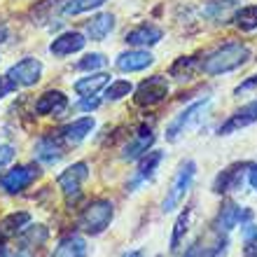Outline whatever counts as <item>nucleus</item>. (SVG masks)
I'll list each match as a JSON object with an SVG mask.
<instances>
[{"label": "nucleus", "mask_w": 257, "mask_h": 257, "mask_svg": "<svg viewBox=\"0 0 257 257\" xmlns=\"http://www.w3.org/2000/svg\"><path fill=\"white\" fill-rule=\"evenodd\" d=\"M250 61V47L243 42H227L215 52H210L201 61V70L206 75H224L231 70H238L241 66Z\"/></svg>", "instance_id": "nucleus-1"}, {"label": "nucleus", "mask_w": 257, "mask_h": 257, "mask_svg": "<svg viewBox=\"0 0 257 257\" xmlns=\"http://www.w3.org/2000/svg\"><path fill=\"white\" fill-rule=\"evenodd\" d=\"M115 220V206L108 199H94L82 208L77 217V227L89 236H101Z\"/></svg>", "instance_id": "nucleus-2"}, {"label": "nucleus", "mask_w": 257, "mask_h": 257, "mask_svg": "<svg viewBox=\"0 0 257 257\" xmlns=\"http://www.w3.org/2000/svg\"><path fill=\"white\" fill-rule=\"evenodd\" d=\"M194 178H196V162L194 159H187V162H183L178 166L176 176L171 178V185H169L166 196H164V201H162L164 215H166V213H173V210H178L183 206L185 196L190 194V187H192V183H194Z\"/></svg>", "instance_id": "nucleus-3"}, {"label": "nucleus", "mask_w": 257, "mask_h": 257, "mask_svg": "<svg viewBox=\"0 0 257 257\" xmlns=\"http://www.w3.org/2000/svg\"><path fill=\"white\" fill-rule=\"evenodd\" d=\"M208 108H210V98H201V101L187 105L183 112H178L169 122V126H166V134H164L166 143H178L185 134H190L192 128L203 119V115L208 112Z\"/></svg>", "instance_id": "nucleus-4"}, {"label": "nucleus", "mask_w": 257, "mask_h": 257, "mask_svg": "<svg viewBox=\"0 0 257 257\" xmlns=\"http://www.w3.org/2000/svg\"><path fill=\"white\" fill-rule=\"evenodd\" d=\"M40 173L42 171L38 164H17L0 176V190L7 194H21L40 178Z\"/></svg>", "instance_id": "nucleus-5"}, {"label": "nucleus", "mask_w": 257, "mask_h": 257, "mask_svg": "<svg viewBox=\"0 0 257 257\" xmlns=\"http://www.w3.org/2000/svg\"><path fill=\"white\" fill-rule=\"evenodd\" d=\"M89 180V164L87 162H75L70 164L66 171L59 173L56 185L63 192L66 201H77L82 196V185Z\"/></svg>", "instance_id": "nucleus-6"}, {"label": "nucleus", "mask_w": 257, "mask_h": 257, "mask_svg": "<svg viewBox=\"0 0 257 257\" xmlns=\"http://www.w3.org/2000/svg\"><path fill=\"white\" fill-rule=\"evenodd\" d=\"M171 87H169V80L164 75H152L148 80H143L138 87L134 89V101L136 105L141 108H152L157 103H162L166 96H169Z\"/></svg>", "instance_id": "nucleus-7"}, {"label": "nucleus", "mask_w": 257, "mask_h": 257, "mask_svg": "<svg viewBox=\"0 0 257 257\" xmlns=\"http://www.w3.org/2000/svg\"><path fill=\"white\" fill-rule=\"evenodd\" d=\"M250 166H252L250 162H236V164H231V166H227L224 171H220L217 178L213 180V192L215 194H227V192L241 190L243 180L248 178Z\"/></svg>", "instance_id": "nucleus-8"}, {"label": "nucleus", "mask_w": 257, "mask_h": 257, "mask_svg": "<svg viewBox=\"0 0 257 257\" xmlns=\"http://www.w3.org/2000/svg\"><path fill=\"white\" fill-rule=\"evenodd\" d=\"M248 220H252L250 210L243 208V206H238V203H234V201H227L217 210V217H215V222H213V227H215V231L229 234L231 229L241 227V224L248 222Z\"/></svg>", "instance_id": "nucleus-9"}, {"label": "nucleus", "mask_w": 257, "mask_h": 257, "mask_svg": "<svg viewBox=\"0 0 257 257\" xmlns=\"http://www.w3.org/2000/svg\"><path fill=\"white\" fill-rule=\"evenodd\" d=\"M7 77H10L17 87H33L42 77V63L38 61V59H33V56H26V59L17 61L14 66H10Z\"/></svg>", "instance_id": "nucleus-10"}, {"label": "nucleus", "mask_w": 257, "mask_h": 257, "mask_svg": "<svg viewBox=\"0 0 257 257\" xmlns=\"http://www.w3.org/2000/svg\"><path fill=\"white\" fill-rule=\"evenodd\" d=\"M87 45V35L80 33V31H66V33L56 35L52 45H49V52L56 56V59H66V56H73L77 52H82Z\"/></svg>", "instance_id": "nucleus-11"}, {"label": "nucleus", "mask_w": 257, "mask_h": 257, "mask_svg": "<svg viewBox=\"0 0 257 257\" xmlns=\"http://www.w3.org/2000/svg\"><path fill=\"white\" fill-rule=\"evenodd\" d=\"M250 124H257V98L250 103H245L241 108L229 115V119L217 128V136H231V134H238L241 128L250 126Z\"/></svg>", "instance_id": "nucleus-12"}, {"label": "nucleus", "mask_w": 257, "mask_h": 257, "mask_svg": "<svg viewBox=\"0 0 257 257\" xmlns=\"http://www.w3.org/2000/svg\"><path fill=\"white\" fill-rule=\"evenodd\" d=\"M164 38V31L155 24H141V26H136L134 31H128L124 35V42L131 45V47H138V49H150L159 45Z\"/></svg>", "instance_id": "nucleus-13"}, {"label": "nucleus", "mask_w": 257, "mask_h": 257, "mask_svg": "<svg viewBox=\"0 0 257 257\" xmlns=\"http://www.w3.org/2000/svg\"><path fill=\"white\" fill-rule=\"evenodd\" d=\"M162 162H164L162 150H150V152H145V155L138 159V171L134 173V180H131V185H128L131 192H136V187H141V185H145L148 180H152Z\"/></svg>", "instance_id": "nucleus-14"}, {"label": "nucleus", "mask_w": 257, "mask_h": 257, "mask_svg": "<svg viewBox=\"0 0 257 257\" xmlns=\"http://www.w3.org/2000/svg\"><path fill=\"white\" fill-rule=\"evenodd\" d=\"M152 63H155V56L150 54L148 49H138V47L122 52L115 59L117 70H122V73H141V70L150 68Z\"/></svg>", "instance_id": "nucleus-15"}, {"label": "nucleus", "mask_w": 257, "mask_h": 257, "mask_svg": "<svg viewBox=\"0 0 257 257\" xmlns=\"http://www.w3.org/2000/svg\"><path fill=\"white\" fill-rule=\"evenodd\" d=\"M152 143H155V134H152V128L143 124V126L136 131L134 138L124 145L122 159H124V162H136V159H141L145 152H150Z\"/></svg>", "instance_id": "nucleus-16"}, {"label": "nucleus", "mask_w": 257, "mask_h": 257, "mask_svg": "<svg viewBox=\"0 0 257 257\" xmlns=\"http://www.w3.org/2000/svg\"><path fill=\"white\" fill-rule=\"evenodd\" d=\"M63 148L59 145V141L56 138H52V136H45V138H40V141L35 143L33 148V157L35 162L42 164V166H54V164H59L63 159Z\"/></svg>", "instance_id": "nucleus-17"}, {"label": "nucleus", "mask_w": 257, "mask_h": 257, "mask_svg": "<svg viewBox=\"0 0 257 257\" xmlns=\"http://www.w3.org/2000/svg\"><path fill=\"white\" fill-rule=\"evenodd\" d=\"M94 128H96L94 117H80V119L66 124V126L61 128V136H59V138H61L66 145H80L82 141H87L89 136H91Z\"/></svg>", "instance_id": "nucleus-18"}, {"label": "nucleus", "mask_w": 257, "mask_h": 257, "mask_svg": "<svg viewBox=\"0 0 257 257\" xmlns=\"http://www.w3.org/2000/svg\"><path fill=\"white\" fill-rule=\"evenodd\" d=\"M112 31H115V14H110V12L96 14V17H91V19L87 21V26H84V35H87V40H91V42H103Z\"/></svg>", "instance_id": "nucleus-19"}, {"label": "nucleus", "mask_w": 257, "mask_h": 257, "mask_svg": "<svg viewBox=\"0 0 257 257\" xmlns=\"http://www.w3.org/2000/svg\"><path fill=\"white\" fill-rule=\"evenodd\" d=\"M68 108V96L59 89H52V91H45V94L35 101V112L38 115H59Z\"/></svg>", "instance_id": "nucleus-20"}, {"label": "nucleus", "mask_w": 257, "mask_h": 257, "mask_svg": "<svg viewBox=\"0 0 257 257\" xmlns=\"http://www.w3.org/2000/svg\"><path fill=\"white\" fill-rule=\"evenodd\" d=\"M87 252H89L87 241L80 234H68L56 243L52 257H87Z\"/></svg>", "instance_id": "nucleus-21"}, {"label": "nucleus", "mask_w": 257, "mask_h": 257, "mask_svg": "<svg viewBox=\"0 0 257 257\" xmlns=\"http://www.w3.org/2000/svg\"><path fill=\"white\" fill-rule=\"evenodd\" d=\"M108 82H110V75L98 70V73H89L87 77H80L73 84V89L77 96H96L101 89H105Z\"/></svg>", "instance_id": "nucleus-22"}, {"label": "nucleus", "mask_w": 257, "mask_h": 257, "mask_svg": "<svg viewBox=\"0 0 257 257\" xmlns=\"http://www.w3.org/2000/svg\"><path fill=\"white\" fill-rule=\"evenodd\" d=\"M31 222H33L31 213L17 210V213H10V215H5L0 220V231H3V236H17V234H21Z\"/></svg>", "instance_id": "nucleus-23"}, {"label": "nucleus", "mask_w": 257, "mask_h": 257, "mask_svg": "<svg viewBox=\"0 0 257 257\" xmlns=\"http://www.w3.org/2000/svg\"><path fill=\"white\" fill-rule=\"evenodd\" d=\"M192 217H194V208L185 206V210L178 215L176 224H173V234H171V252H178L180 245H183L187 231H190V224H192Z\"/></svg>", "instance_id": "nucleus-24"}, {"label": "nucleus", "mask_w": 257, "mask_h": 257, "mask_svg": "<svg viewBox=\"0 0 257 257\" xmlns=\"http://www.w3.org/2000/svg\"><path fill=\"white\" fill-rule=\"evenodd\" d=\"M63 5H66V0H42L38 5L33 7V24H49V21H54L56 17V10H61L63 12Z\"/></svg>", "instance_id": "nucleus-25"}, {"label": "nucleus", "mask_w": 257, "mask_h": 257, "mask_svg": "<svg viewBox=\"0 0 257 257\" xmlns=\"http://www.w3.org/2000/svg\"><path fill=\"white\" fill-rule=\"evenodd\" d=\"M231 21H234V26L241 28V31H255L257 28V5L238 7L236 12H234V17H231Z\"/></svg>", "instance_id": "nucleus-26"}, {"label": "nucleus", "mask_w": 257, "mask_h": 257, "mask_svg": "<svg viewBox=\"0 0 257 257\" xmlns=\"http://www.w3.org/2000/svg\"><path fill=\"white\" fill-rule=\"evenodd\" d=\"M47 241V229L42 224H28L26 229L21 231V248H40Z\"/></svg>", "instance_id": "nucleus-27"}, {"label": "nucleus", "mask_w": 257, "mask_h": 257, "mask_svg": "<svg viewBox=\"0 0 257 257\" xmlns=\"http://www.w3.org/2000/svg\"><path fill=\"white\" fill-rule=\"evenodd\" d=\"M201 68V63L196 61L194 56H180L173 66H171V75L176 77V80H190L192 75H194V70H199Z\"/></svg>", "instance_id": "nucleus-28"}, {"label": "nucleus", "mask_w": 257, "mask_h": 257, "mask_svg": "<svg viewBox=\"0 0 257 257\" xmlns=\"http://www.w3.org/2000/svg\"><path fill=\"white\" fill-rule=\"evenodd\" d=\"M201 245V241H199ZM227 248H229V238L222 231H215V236L208 245H201V257H224L227 255Z\"/></svg>", "instance_id": "nucleus-29"}, {"label": "nucleus", "mask_w": 257, "mask_h": 257, "mask_svg": "<svg viewBox=\"0 0 257 257\" xmlns=\"http://www.w3.org/2000/svg\"><path fill=\"white\" fill-rule=\"evenodd\" d=\"M128 94H134V84L128 80H112L103 89L105 101H122L124 96H128Z\"/></svg>", "instance_id": "nucleus-30"}, {"label": "nucleus", "mask_w": 257, "mask_h": 257, "mask_svg": "<svg viewBox=\"0 0 257 257\" xmlns=\"http://www.w3.org/2000/svg\"><path fill=\"white\" fill-rule=\"evenodd\" d=\"M105 3H108V0H66L63 14H68V17H77V14L98 10V7H103Z\"/></svg>", "instance_id": "nucleus-31"}, {"label": "nucleus", "mask_w": 257, "mask_h": 257, "mask_svg": "<svg viewBox=\"0 0 257 257\" xmlns=\"http://www.w3.org/2000/svg\"><path fill=\"white\" fill-rule=\"evenodd\" d=\"M108 66V59H105V54H101V52H91V54H84L77 61V68L80 70H84V73H98L101 68Z\"/></svg>", "instance_id": "nucleus-32"}, {"label": "nucleus", "mask_w": 257, "mask_h": 257, "mask_svg": "<svg viewBox=\"0 0 257 257\" xmlns=\"http://www.w3.org/2000/svg\"><path fill=\"white\" fill-rule=\"evenodd\" d=\"M255 89H257V75H252V77H245V80L234 89V94L241 96V94H248V91H255Z\"/></svg>", "instance_id": "nucleus-33"}, {"label": "nucleus", "mask_w": 257, "mask_h": 257, "mask_svg": "<svg viewBox=\"0 0 257 257\" xmlns=\"http://www.w3.org/2000/svg\"><path fill=\"white\" fill-rule=\"evenodd\" d=\"M12 159H14V145L3 143V145H0V169H3V166H7Z\"/></svg>", "instance_id": "nucleus-34"}, {"label": "nucleus", "mask_w": 257, "mask_h": 257, "mask_svg": "<svg viewBox=\"0 0 257 257\" xmlns=\"http://www.w3.org/2000/svg\"><path fill=\"white\" fill-rule=\"evenodd\" d=\"M14 89H17V84H14L7 75H3V77H0V101H3L7 94H12Z\"/></svg>", "instance_id": "nucleus-35"}, {"label": "nucleus", "mask_w": 257, "mask_h": 257, "mask_svg": "<svg viewBox=\"0 0 257 257\" xmlns=\"http://www.w3.org/2000/svg\"><path fill=\"white\" fill-rule=\"evenodd\" d=\"M98 105H101V101H98V98H94V96H82L80 110H84V112H91V110H96Z\"/></svg>", "instance_id": "nucleus-36"}, {"label": "nucleus", "mask_w": 257, "mask_h": 257, "mask_svg": "<svg viewBox=\"0 0 257 257\" xmlns=\"http://www.w3.org/2000/svg\"><path fill=\"white\" fill-rule=\"evenodd\" d=\"M248 183H250V187L257 192V164H252L250 171H248Z\"/></svg>", "instance_id": "nucleus-37"}, {"label": "nucleus", "mask_w": 257, "mask_h": 257, "mask_svg": "<svg viewBox=\"0 0 257 257\" xmlns=\"http://www.w3.org/2000/svg\"><path fill=\"white\" fill-rule=\"evenodd\" d=\"M185 257H201V245H199V241H196V243H192L190 248H187Z\"/></svg>", "instance_id": "nucleus-38"}, {"label": "nucleus", "mask_w": 257, "mask_h": 257, "mask_svg": "<svg viewBox=\"0 0 257 257\" xmlns=\"http://www.w3.org/2000/svg\"><path fill=\"white\" fill-rule=\"evenodd\" d=\"M7 38H10V31H7V26L0 21V45H3V42H7Z\"/></svg>", "instance_id": "nucleus-39"}, {"label": "nucleus", "mask_w": 257, "mask_h": 257, "mask_svg": "<svg viewBox=\"0 0 257 257\" xmlns=\"http://www.w3.org/2000/svg\"><path fill=\"white\" fill-rule=\"evenodd\" d=\"M0 257H28L24 250H19V252H7V250H0Z\"/></svg>", "instance_id": "nucleus-40"}, {"label": "nucleus", "mask_w": 257, "mask_h": 257, "mask_svg": "<svg viewBox=\"0 0 257 257\" xmlns=\"http://www.w3.org/2000/svg\"><path fill=\"white\" fill-rule=\"evenodd\" d=\"M124 257H143V255H141V252H138V250H134V252H126V255H124Z\"/></svg>", "instance_id": "nucleus-41"}, {"label": "nucleus", "mask_w": 257, "mask_h": 257, "mask_svg": "<svg viewBox=\"0 0 257 257\" xmlns=\"http://www.w3.org/2000/svg\"><path fill=\"white\" fill-rule=\"evenodd\" d=\"M157 257H162V255H157Z\"/></svg>", "instance_id": "nucleus-42"}, {"label": "nucleus", "mask_w": 257, "mask_h": 257, "mask_svg": "<svg viewBox=\"0 0 257 257\" xmlns=\"http://www.w3.org/2000/svg\"><path fill=\"white\" fill-rule=\"evenodd\" d=\"M252 257H257V255H252Z\"/></svg>", "instance_id": "nucleus-43"}]
</instances>
